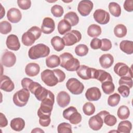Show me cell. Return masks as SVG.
Here are the masks:
<instances>
[{"instance_id":"38","label":"cell","mask_w":133,"mask_h":133,"mask_svg":"<svg viewBox=\"0 0 133 133\" xmlns=\"http://www.w3.org/2000/svg\"><path fill=\"white\" fill-rule=\"evenodd\" d=\"M95 107L91 102H86L83 107V111L84 113L87 115L90 116L92 115L95 112Z\"/></svg>"},{"instance_id":"46","label":"cell","mask_w":133,"mask_h":133,"mask_svg":"<svg viewBox=\"0 0 133 133\" xmlns=\"http://www.w3.org/2000/svg\"><path fill=\"white\" fill-rule=\"evenodd\" d=\"M118 84L119 85H124L128 86L129 88L132 87V78L129 76H122L119 79Z\"/></svg>"},{"instance_id":"18","label":"cell","mask_w":133,"mask_h":133,"mask_svg":"<svg viewBox=\"0 0 133 133\" xmlns=\"http://www.w3.org/2000/svg\"><path fill=\"white\" fill-rule=\"evenodd\" d=\"M7 18L10 22L16 23L19 22L22 18V14L20 11L16 8H11L7 13Z\"/></svg>"},{"instance_id":"54","label":"cell","mask_w":133,"mask_h":133,"mask_svg":"<svg viewBox=\"0 0 133 133\" xmlns=\"http://www.w3.org/2000/svg\"><path fill=\"white\" fill-rule=\"evenodd\" d=\"M8 125V121L4 114L0 113V127H5Z\"/></svg>"},{"instance_id":"30","label":"cell","mask_w":133,"mask_h":133,"mask_svg":"<svg viewBox=\"0 0 133 133\" xmlns=\"http://www.w3.org/2000/svg\"><path fill=\"white\" fill-rule=\"evenodd\" d=\"M101 27L96 24H91L87 29V34L91 37L96 38L101 34Z\"/></svg>"},{"instance_id":"21","label":"cell","mask_w":133,"mask_h":133,"mask_svg":"<svg viewBox=\"0 0 133 133\" xmlns=\"http://www.w3.org/2000/svg\"><path fill=\"white\" fill-rule=\"evenodd\" d=\"M94 78L98 80L101 83L106 81H113L111 74L102 70H96Z\"/></svg>"},{"instance_id":"31","label":"cell","mask_w":133,"mask_h":133,"mask_svg":"<svg viewBox=\"0 0 133 133\" xmlns=\"http://www.w3.org/2000/svg\"><path fill=\"white\" fill-rule=\"evenodd\" d=\"M64 19L68 21L72 26L77 25L79 22V17L76 13L74 11L67 12L64 16Z\"/></svg>"},{"instance_id":"4","label":"cell","mask_w":133,"mask_h":133,"mask_svg":"<svg viewBox=\"0 0 133 133\" xmlns=\"http://www.w3.org/2000/svg\"><path fill=\"white\" fill-rule=\"evenodd\" d=\"M30 98V91L25 88H22L17 91L13 96V102L15 104L19 107L25 106Z\"/></svg>"},{"instance_id":"45","label":"cell","mask_w":133,"mask_h":133,"mask_svg":"<svg viewBox=\"0 0 133 133\" xmlns=\"http://www.w3.org/2000/svg\"><path fill=\"white\" fill-rule=\"evenodd\" d=\"M37 115L39 117V123L42 126L47 127L50 125V116L43 114H37Z\"/></svg>"},{"instance_id":"2","label":"cell","mask_w":133,"mask_h":133,"mask_svg":"<svg viewBox=\"0 0 133 133\" xmlns=\"http://www.w3.org/2000/svg\"><path fill=\"white\" fill-rule=\"evenodd\" d=\"M41 33L42 30L39 27L36 26L31 27L22 35V44L26 46H32L35 41L40 37Z\"/></svg>"},{"instance_id":"37","label":"cell","mask_w":133,"mask_h":133,"mask_svg":"<svg viewBox=\"0 0 133 133\" xmlns=\"http://www.w3.org/2000/svg\"><path fill=\"white\" fill-rule=\"evenodd\" d=\"M89 49L87 47L85 44H79L75 47V52L76 55L83 57L86 56L88 52Z\"/></svg>"},{"instance_id":"16","label":"cell","mask_w":133,"mask_h":133,"mask_svg":"<svg viewBox=\"0 0 133 133\" xmlns=\"http://www.w3.org/2000/svg\"><path fill=\"white\" fill-rule=\"evenodd\" d=\"M85 97L89 101H96L99 100L101 97V92L100 89L96 87L88 88L85 93Z\"/></svg>"},{"instance_id":"15","label":"cell","mask_w":133,"mask_h":133,"mask_svg":"<svg viewBox=\"0 0 133 133\" xmlns=\"http://www.w3.org/2000/svg\"><path fill=\"white\" fill-rule=\"evenodd\" d=\"M6 44L7 48L10 50L17 51L20 48V43L18 36L15 34H10L8 36Z\"/></svg>"},{"instance_id":"40","label":"cell","mask_w":133,"mask_h":133,"mask_svg":"<svg viewBox=\"0 0 133 133\" xmlns=\"http://www.w3.org/2000/svg\"><path fill=\"white\" fill-rule=\"evenodd\" d=\"M121 96L117 93H114L109 96L108 99V104L111 107H115L119 102Z\"/></svg>"},{"instance_id":"53","label":"cell","mask_w":133,"mask_h":133,"mask_svg":"<svg viewBox=\"0 0 133 133\" xmlns=\"http://www.w3.org/2000/svg\"><path fill=\"white\" fill-rule=\"evenodd\" d=\"M124 8L125 10L128 12H131L133 11V1L126 0L124 3Z\"/></svg>"},{"instance_id":"48","label":"cell","mask_w":133,"mask_h":133,"mask_svg":"<svg viewBox=\"0 0 133 133\" xmlns=\"http://www.w3.org/2000/svg\"><path fill=\"white\" fill-rule=\"evenodd\" d=\"M117 90L121 96L124 98L128 97L130 94V88L128 86L124 85H119Z\"/></svg>"},{"instance_id":"52","label":"cell","mask_w":133,"mask_h":133,"mask_svg":"<svg viewBox=\"0 0 133 133\" xmlns=\"http://www.w3.org/2000/svg\"><path fill=\"white\" fill-rule=\"evenodd\" d=\"M90 46L93 49H100L101 46V40L98 38H94L90 42Z\"/></svg>"},{"instance_id":"33","label":"cell","mask_w":133,"mask_h":133,"mask_svg":"<svg viewBox=\"0 0 133 133\" xmlns=\"http://www.w3.org/2000/svg\"><path fill=\"white\" fill-rule=\"evenodd\" d=\"M110 12L115 17H118L121 14V8L118 4L116 2H110L109 4Z\"/></svg>"},{"instance_id":"24","label":"cell","mask_w":133,"mask_h":133,"mask_svg":"<svg viewBox=\"0 0 133 133\" xmlns=\"http://www.w3.org/2000/svg\"><path fill=\"white\" fill-rule=\"evenodd\" d=\"M10 127L15 131H20L25 127V121L20 117H17L12 119L10 124Z\"/></svg>"},{"instance_id":"29","label":"cell","mask_w":133,"mask_h":133,"mask_svg":"<svg viewBox=\"0 0 133 133\" xmlns=\"http://www.w3.org/2000/svg\"><path fill=\"white\" fill-rule=\"evenodd\" d=\"M49 92V90L46 89L44 87H42L41 85H39L36 89L33 94L38 101H42L47 97Z\"/></svg>"},{"instance_id":"8","label":"cell","mask_w":133,"mask_h":133,"mask_svg":"<svg viewBox=\"0 0 133 133\" xmlns=\"http://www.w3.org/2000/svg\"><path fill=\"white\" fill-rule=\"evenodd\" d=\"M96 69L90 68L85 65H81L76 70L77 75L84 80L94 78Z\"/></svg>"},{"instance_id":"25","label":"cell","mask_w":133,"mask_h":133,"mask_svg":"<svg viewBox=\"0 0 133 133\" xmlns=\"http://www.w3.org/2000/svg\"><path fill=\"white\" fill-rule=\"evenodd\" d=\"M50 42L52 47L57 51H60L64 48L65 44L64 41L60 36H55L53 37Z\"/></svg>"},{"instance_id":"51","label":"cell","mask_w":133,"mask_h":133,"mask_svg":"<svg viewBox=\"0 0 133 133\" xmlns=\"http://www.w3.org/2000/svg\"><path fill=\"white\" fill-rule=\"evenodd\" d=\"M53 71L54 72L56 76H57L59 83L62 82L64 81L65 78V74L63 71L59 69H54Z\"/></svg>"},{"instance_id":"36","label":"cell","mask_w":133,"mask_h":133,"mask_svg":"<svg viewBox=\"0 0 133 133\" xmlns=\"http://www.w3.org/2000/svg\"><path fill=\"white\" fill-rule=\"evenodd\" d=\"M101 88L105 94L110 95L114 92L115 86L113 81H106L102 83Z\"/></svg>"},{"instance_id":"55","label":"cell","mask_w":133,"mask_h":133,"mask_svg":"<svg viewBox=\"0 0 133 133\" xmlns=\"http://www.w3.org/2000/svg\"><path fill=\"white\" fill-rule=\"evenodd\" d=\"M31 132H44V131L40 128H35L31 131Z\"/></svg>"},{"instance_id":"3","label":"cell","mask_w":133,"mask_h":133,"mask_svg":"<svg viewBox=\"0 0 133 133\" xmlns=\"http://www.w3.org/2000/svg\"><path fill=\"white\" fill-rule=\"evenodd\" d=\"M50 53L48 46L44 44H38L32 46L28 51V56L31 59L35 60L48 56Z\"/></svg>"},{"instance_id":"32","label":"cell","mask_w":133,"mask_h":133,"mask_svg":"<svg viewBox=\"0 0 133 133\" xmlns=\"http://www.w3.org/2000/svg\"><path fill=\"white\" fill-rule=\"evenodd\" d=\"M132 128L131 123L127 120L121 122L117 126V131L118 132L129 133Z\"/></svg>"},{"instance_id":"42","label":"cell","mask_w":133,"mask_h":133,"mask_svg":"<svg viewBox=\"0 0 133 133\" xmlns=\"http://www.w3.org/2000/svg\"><path fill=\"white\" fill-rule=\"evenodd\" d=\"M103 122L109 126H113L116 124L117 119L114 115L109 113L104 117Z\"/></svg>"},{"instance_id":"50","label":"cell","mask_w":133,"mask_h":133,"mask_svg":"<svg viewBox=\"0 0 133 133\" xmlns=\"http://www.w3.org/2000/svg\"><path fill=\"white\" fill-rule=\"evenodd\" d=\"M77 109H76V108H75L73 106H71L68 108H66V109H65L63 112V117L68 120L69 117L70 116V115L74 112L77 111Z\"/></svg>"},{"instance_id":"12","label":"cell","mask_w":133,"mask_h":133,"mask_svg":"<svg viewBox=\"0 0 133 133\" xmlns=\"http://www.w3.org/2000/svg\"><path fill=\"white\" fill-rule=\"evenodd\" d=\"M1 62L3 65L7 68H10L15 65L16 62V57L14 53L10 51L4 52L2 56Z\"/></svg>"},{"instance_id":"9","label":"cell","mask_w":133,"mask_h":133,"mask_svg":"<svg viewBox=\"0 0 133 133\" xmlns=\"http://www.w3.org/2000/svg\"><path fill=\"white\" fill-rule=\"evenodd\" d=\"M114 72L119 76H129L132 78L131 69L123 62H118L114 66Z\"/></svg>"},{"instance_id":"17","label":"cell","mask_w":133,"mask_h":133,"mask_svg":"<svg viewBox=\"0 0 133 133\" xmlns=\"http://www.w3.org/2000/svg\"><path fill=\"white\" fill-rule=\"evenodd\" d=\"M103 124V120L98 114L91 116L88 121L89 126L93 130H100L102 127Z\"/></svg>"},{"instance_id":"43","label":"cell","mask_w":133,"mask_h":133,"mask_svg":"<svg viewBox=\"0 0 133 133\" xmlns=\"http://www.w3.org/2000/svg\"><path fill=\"white\" fill-rule=\"evenodd\" d=\"M51 12L54 17H61L64 12L63 7L59 5H55L51 8Z\"/></svg>"},{"instance_id":"13","label":"cell","mask_w":133,"mask_h":133,"mask_svg":"<svg viewBox=\"0 0 133 133\" xmlns=\"http://www.w3.org/2000/svg\"><path fill=\"white\" fill-rule=\"evenodd\" d=\"M55 22L52 18L46 17L43 19L41 29L43 33L46 34H49L55 30Z\"/></svg>"},{"instance_id":"10","label":"cell","mask_w":133,"mask_h":133,"mask_svg":"<svg viewBox=\"0 0 133 133\" xmlns=\"http://www.w3.org/2000/svg\"><path fill=\"white\" fill-rule=\"evenodd\" d=\"M94 20L100 24H106L109 21L110 16L107 11L102 9H98L95 11L93 14Z\"/></svg>"},{"instance_id":"44","label":"cell","mask_w":133,"mask_h":133,"mask_svg":"<svg viewBox=\"0 0 133 133\" xmlns=\"http://www.w3.org/2000/svg\"><path fill=\"white\" fill-rule=\"evenodd\" d=\"M68 120L72 124H74V125L78 124L82 121V115L77 111L73 113L70 115Z\"/></svg>"},{"instance_id":"35","label":"cell","mask_w":133,"mask_h":133,"mask_svg":"<svg viewBox=\"0 0 133 133\" xmlns=\"http://www.w3.org/2000/svg\"><path fill=\"white\" fill-rule=\"evenodd\" d=\"M117 114L119 119L122 120L126 119L130 115L129 109L126 105H121L117 110Z\"/></svg>"},{"instance_id":"5","label":"cell","mask_w":133,"mask_h":133,"mask_svg":"<svg viewBox=\"0 0 133 133\" xmlns=\"http://www.w3.org/2000/svg\"><path fill=\"white\" fill-rule=\"evenodd\" d=\"M67 89L73 95L81 94L84 89V85L75 78H70L66 83Z\"/></svg>"},{"instance_id":"11","label":"cell","mask_w":133,"mask_h":133,"mask_svg":"<svg viewBox=\"0 0 133 133\" xmlns=\"http://www.w3.org/2000/svg\"><path fill=\"white\" fill-rule=\"evenodd\" d=\"M93 3L89 0H83L79 2L77 6V11L82 16L89 15L92 10Z\"/></svg>"},{"instance_id":"56","label":"cell","mask_w":133,"mask_h":133,"mask_svg":"<svg viewBox=\"0 0 133 133\" xmlns=\"http://www.w3.org/2000/svg\"><path fill=\"white\" fill-rule=\"evenodd\" d=\"M1 18H0L2 19L4 17V16H5V10L1 4Z\"/></svg>"},{"instance_id":"19","label":"cell","mask_w":133,"mask_h":133,"mask_svg":"<svg viewBox=\"0 0 133 133\" xmlns=\"http://www.w3.org/2000/svg\"><path fill=\"white\" fill-rule=\"evenodd\" d=\"M70 96L68 93L64 91L59 92L57 96V102L61 108L66 107L70 102Z\"/></svg>"},{"instance_id":"34","label":"cell","mask_w":133,"mask_h":133,"mask_svg":"<svg viewBox=\"0 0 133 133\" xmlns=\"http://www.w3.org/2000/svg\"><path fill=\"white\" fill-rule=\"evenodd\" d=\"M127 32V30L126 26L122 24H118L114 28V35L118 38H122L125 36Z\"/></svg>"},{"instance_id":"47","label":"cell","mask_w":133,"mask_h":133,"mask_svg":"<svg viewBox=\"0 0 133 133\" xmlns=\"http://www.w3.org/2000/svg\"><path fill=\"white\" fill-rule=\"evenodd\" d=\"M101 40V46L100 49L102 51H108L112 48L111 41L107 38H102Z\"/></svg>"},{"instance_id":"1","label":"cell","mask_w":133,"mask_h":133,"mask_svg":"<svg viewBox=\"0 0 133 133\" xmlns=\"http://www.w3.org/2000/svg\"><path fill=\"white\" fill-rule=\"evenodd\" d=\"M59 57L61 60L60 66L68 71H76L80 66L79 60L70 52H64Z\"/></svg>"},{"instance_id":"39","label":"cell","mask_w":133,"mask_h":133,"mask_svg":"<svg viewBox=\"0 0 133 133\" xmlns=\"http://www.w3.org/2000/svg\"><path fill=\"white\" fill-rule=\"evenodd\" d=\"M58 133H72V126L68 123H62L58 125L57 127Z\"/></svg>"},{"instance_id":"27","label":"cell","mask_w":133,"mask_h":133,"mask_svg":"<svg viewBox=\"0 0 133 133\" xmlns=\"http://www.w3.org/2000/svg\"><path fill=\"white\" fill-rule=\"evenodd\" d=\"M119 48L126 54L131 55L133 53V42L131 41L123 40L119 44Z\"/></svg>"},{"instance_id":"6","label":"cell","mask_w":133,"mask_h":133,"mask_svg":"<svg viewBox=\"0 0 133 133\" xmlns=\"http://www.w3.org/2000/svg\"><path fill=\"white\" fill-rule=\"evenodd\" d=\"M41 79L48 86L53 87L58 83V80L53 70L46 69L41 74Z\"/></svg>"},{"instance_id":"41","label":"cell","mask_w":133,"mask_h":133,"mask_svg":"<svg viewBox=\"0 0 133 133\" xmlns=\"http://www.w3.org/2000/svg\"><path fill=\"white\" fill-rule=\"evenodd\" d=\"M11 25L7 21L0 22V32L2 34H7L11 31Z\"/></svg>"},{"instance_id":"22","label":"cell","mask_w":133,"mask_h":133,"mask_svg":"<svg viewBox=\"0 0 133 133\" xmlns=\"http://www.w3.org/2000/svg\"><path fill=\"white\" fill-rule=\"evenodd\" d=\"M99 62L104 69H108L110 68L114 62V58L110 54H105L102 55L99 58Z\"/></svg>"},{"instance_id":"26","label":"cell","mask_w":133,"mask_h":133,"mask_svg":"<svg viewBox=\"0 0 133 133\" xmlns=\"http://www.w3.org/2000/svg\"><path fill=\"white\" fill-rule=\"evenodd\" d=\"M71 27L70 23L63 19L60 20L58 24V31L60 34L64 35L71 31Z\"/></svg>"},{"instance_id":"23","label":"cell","mask_w":133,"mask_h":133,"mask_svg":"<svg viewBox=\"0 0 133 133\" xmlns=\"http://www.w3.org/2000/svg\"><path fill=\"white\" fill-rule=\"evenodd\" d=\"M40 71L39 65L36 63H29L25 68V72L27 75L33 77L38 74Z\"/></svg>"},{"instance_id":"28","label":"cell","mask_w":133,"mask_h":133,"mask_svg":"<svg viewBox=\"0 0 133 133\" xmlns=\"http://www.w3.org/2000/svg\"><path fill=\"white\" fill-rule=\"evenodd\" d=\"M61 60L59 57L56 55H52L46 59V64L47 67L54 68L60 64Z\"/></svg>"},{"instance_id":"7","label":"cell","mask_w":133,"mask_h":133,"mask_svg":"<svg viewBox=\"0 0 133 133\" xmlns=\"http://www.w3.org/2000/svg\"><path fill=\"white\" fill-rule=\"evenodd\" d=\"M62 39L65 46H72L81 40L82 34L79 31L73 30L65 34Z\"/></svg>"},{"instance_id":"14","label":"cell","mask_w":133,"mask_h":133,"mask_svg":"<svg viewBox=\"0 0 133 133\" xmlns=\"http://www.w3.org/2000/svg\"><path fill=\"white\" fill-rule=\"evenodd\" d=\"M0 88L6 92H11L15 88V85L10 77L6 75H1Z\"/></svg>"},{"instance_id":"20","label":"cell","mask_w":133,"mask_h":133,"mask_svg":"<svg viewBox=\"0 0 133 133\" xmlns=\"http://www.w3.org/2000/svg\"><path fill=\"white\" fill-rule=\"evenodd\" d=\"M21 85L23 88L27 89L33 94L36 89L41 85V84L38 83L34 82L29 78L25 77L21 80Z\"/></svg>"},{"instance_id":"49","label":"cell","mask_w":133,"mask_h":133,"mask_svg":"<svg viewBox=\"0 0 133 133\" xmlns=\"http://www.w3.org/2000/svg\"><path fill=\"white\" fill-rule=\"evenodd\" d=\"M17 4L21 9L27 10L31 7V1L30 0H18Z\"/></svg>"}]
</instances>
